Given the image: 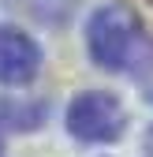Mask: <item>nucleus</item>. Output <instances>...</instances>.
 Returning <instances> with one entry per match:
<instances>
[{"mask_svg": "<svg viewBox=\"0 0 153 157\" xmlns=\"http://www.w3.org/2000/svg\"><path fill=\"white\" fill-rule=\"evenodd\" d=\"M86 49L105 71H127L146 52V26L131 4H101L86 23Z\"/></svg>", "mask_w": 153, "mask_h": 157, "instance_id": "nucleus-1", "label": "nucleus"}, {"mask_svg": "<svg viewBox=\"0 0 153 157\" xmlns=\"http://www.w3.org/2000/svg\"><path fill=\"white\" fill-rule=\"evenodd\" d=\"M49 109L41 101H0V127H19V131H34L45 124Z\"/></svg>", "mask_w": 153, "mask_h": 157, "instance_id": "nucleus-4", "label": "nucleus"}, {"mask_svg": "<svg viewBox=\"0 0 153 157\" xmlns=\"http://www.w3.org/2000/svg\"><path fill=\"white\" fill-rule=\"evenodd\" d=\"M8 4L15 8V11H26L30 19H37V23H64V19L71 15V4L75 0H8Z\"/></svg>", "mask_w": 153, "mask_h": 157, "instance_id": "nucleus-5", "label": "nucleus"}, {"mask_svg": "<svg viewBox=\"0 0 153 157\" xmlns=\"http://www.w3.org/2000/svg\"><path fill=\"white\" fill-rule=\"evenodd\" d=\"M127 127L123 105L105 90H86L67 105V131L79 142L101 146V142H116Z\"/></svg>", "mask_w": 153, "mask_h": 157, "instance_id": "nucleus-2", "label": "nucleus"}, {"mask_svg": "<svg viewBox=\"0 0 153 157\" xmlns=\"http://www.w3.org/2000/svg\"><path fill=\"white\" fill-rule=\"evenodd\" d=\"M41 71V45L19 26H0V82L26 86Z\"/></svg>", "mask_w": 153, "mask_h": 157, "instance_id": "nucleus-3", "label": "nucleus"}, {"mask_svg": "<svg viewBox=\"0 0 153 157\" xmlns=\"http://www.w3.org/2000/svg\"><path fill=\"white\" fill-rule=\"evenodd\" d=\"M0 153H4V127H0Z\"/></svg>", "mask_w": 153, "mask_h": 157, "instance_id": "nucleus-6", "label": "nucleus"}]
</instances>
